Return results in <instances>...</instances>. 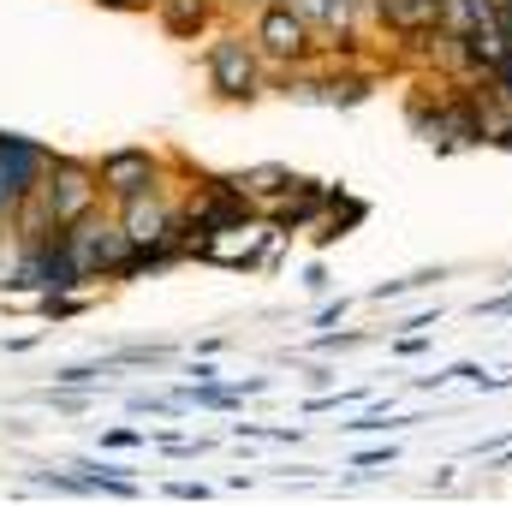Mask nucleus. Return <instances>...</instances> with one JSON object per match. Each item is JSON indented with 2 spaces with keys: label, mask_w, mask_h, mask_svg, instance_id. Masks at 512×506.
<instances>
[{
  "label": "nucleus",
  "mask_w": 512,
  "mask_h": 506,
  "mask_svg": "<svg viewBox=\"0 0 512 506\" xmlns=\"http://www.w3.org/2000/svg\"><path fill=\"white\" fill-rule=\"evenodd\" d=\"M209 12H215V0H155V18H161L173 36H197V30L209 24Z\"/></svg>",
  "instance_id": "9b49d317"
},
{
  "label": "nucleus",
  "mask_w": 512,
  "mask_h": 506,
  "mask_svg": "<svg viewBox=\"0 0 512 506\" xmlns=\"http://www.w3.org/2000/svg\"><path fill=\"white\" fill-rule=\"evenodd\" d=\"M102 6H137V0H102Z\"/></svg>",
  "instance_id": "ddd939ff"
},
{
  "label": "nucleus",
  "mask_w": 512,
  "mask_h": 506,
  "mask_svg": "<svg viewBox=\"0 0 512 506\" xmlns=\"http://www.w3.org/2000/svg\"><path fill=\"white\" fill-rule=\"evenodd\" d=\"M209 84H215V96H227V102H251L256 96V48L245 36L209 42Z\"/></svg>",
  "instance_id": "20e7f679"
},
{
  "label": "nucleus",
  "mask_w": 512,
  "mask_h": 506,
  "mask_svg": "<svg viewBox=\"0 0 512 506\" xmlns=\"http://www.w3.org/2000/svg\"><path fill=\"white\" fill-rule=\"evenodd\" d=\"M501 12H507V0H441V24H435V30L465 42L477 24H489V18H501Z\"/></svg>",
  "instance_id": "6e6552de"
},
{
  "label": "nucleus",
  "mask_w": 512,
  "mask_h": 506,
  "mask_svg": "<svg viewBox=\"0 0 512 506\" xmlns=\"http://www.w3.org/2000/svg\"><path fill=\"white\" fill-rule=\"evenodd\" d=\"M66 245H72V262H78V274L84 280H96V274H126L131 262V233L126 227H114V221H78V227H66Z\"/></svg>",
  "instance_id": "f257e3e1"
},
{
  "label": "nucleus",
  "mask_w": 512,
  "mask_h": 506,
  "mask_svg": "<svg viewBox=\"0 0 512 506\" xmlns=\"http://www.w3.org/2000/svg\"><path fill=\"white\" fill-rule=\"evenodd\" d=\"M90 203H96V179H90V167H78V161H54V173H48V227H54V233L78 227V221L90 215Z\"/></svg>",
  "instance_id": "7ed1b4c3"
},
{
  "label": "nucleus",
  "mask_w": 512,
  "mask_h": 506,
  "mask_svg": "<svg viewBox=\"0 0 512 506\" xmlns=\"http://www.w3.org/2000/svg\"><path fill=\"white\" fill-rule=\"evenodd\" d=\"M358 6H370V12H376V0H358Z\"/></svg>",
  "instance_id": "2eb2a0df"
},
{
  "label": "nucleus",
  "mask_w": 512,
  "mask_h": 506,
  "mask_svg": "<svg viewBox=\"0 0 512 506\" xmlns=\"http://www.w3.org/2000/svg\"><path fill=\"white\" fill-rule=\"evenodd\" d=\"M292 6H298L316 30H328L334 42H358V36H352V18L364 12L358 0H292Z\"/></svg>",
  "instance_id": "1a4fd4ad"
},
{
  "label": "nucleus",
  "mask_w": 512,
  "mask_h": 506,
  "mask_svg": "<svg viewBox=\"0 0 512 506\" xmlns=\"http://www.w3.org/2000/svg\"><path fill=\"white\" fill-rule=\"evenodd\" d=\"M376 18H382L393 36H429L441 24V0H376Z\"/></svg>",
  "instance_id": "0eeeda50"
},
{
  "label": "nucleus",
  "mask_w": 512,
  "mask_h": 506,
  "mask_svg": "<svg viewBox=\"0 0 512 506\" xmlns=\"http://www.w3.org/2000/svg\"><path fill=\"white\" fill-rule=\"evenodd\" d=\"M310 42H316V24H310L292 0H268V6L256 12V48H262L268 60L298 66V60H310Z\"/></svg>",
  "instance_id": "f03ea898"
},
{
  "label": "nucleus",
  "mask_w": 512,
  "mask_h": 506,
  "mask_svg": "<svg viewBox=\"0 0 512 506\" xmlns=\"http://www.w3.org/2000/svg\"><path fill=\"white\" fill-rule=\"evenodd\" d=\"M102 185H108L120 203L149 197V191H155V155H149V149H120V155H108V161H102Z\"/></svg>",
  "instance_id": "39448f33"
},
{
  "label": "nucleus",
  "mask_w": 512,
  "mask_h": 506,
  "mask_svg": "<svg viewBox=\"0 0 512 506\" xmlns=\"http://www.w3.org/2000/svg\"><path fill=\"white\" fill-rule=\"evenodd\" d=\"M501 90H507V102H512V66H507V72H501Z\"/></svg>",
  "instance_id": "f8f14e48"
},
{
  "label": "nucleus",
  "mask_w": 512,
  "mask_h": 506,
  "mask_svg": "<svg viewBox=\"0 0 512 506\" xmlns=\"http://www.w3.org/2000/svg\"><path fill=\"white\" fill-rule=\"evenodd\" d=\"M0 173H6V179H12V191L24 197V191H30V179L42 173V155H36L24 137H6V131H0Z\"/></svg>",
  "instance_id": "9d476101"
},
{
  "label": "nucleus",
  "mask_w": 512,
  "mask_h": 506,
  "mask_svg": "<svg viewBox=\"0 0 512 506\" xmlns=\"http://www.w3.org/2000/svg\"><path fill=\"white\" fill-rule=\"evenodd\" d=\"M126 233L137 251H173L167 239H173V215L155 203V197H131L126 203Z\"/></svg>",
  "instance_id": "423d86ee"
},
{
  "label": "nucleus",
  "mask_w": 512,
  "mask_h": 506,
  "mask_svg": "<svg viewBox=\"0 0 512 506\" xmlns=\"http://www.w3.org/2000/svg\"><path fill=\"white\" fill-rule=\"evenodd\" d=\"M507 36H512V0H507ZM507 66H512V60H507Z\"/></svg>",
  "instance_id": "4468645a"
}]
</instances>
